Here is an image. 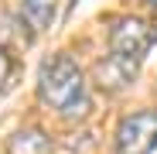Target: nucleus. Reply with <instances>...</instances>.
<instances>
[{
    "label": "nucleus",
    "mask_w": 157,
    "mask_h": 154,
    "mask_svg": "<svg viewBox=\"0 0 157 154\" xmlns=\"http://www.w3.org/2000/svg\"><path fill=\"white\" fill-rule=\"evenodd\" d=\"M38 96L44 106L58 110L62 116H82L89 110V93H86V79L82 69L75 65L72 55H51L41 72H38Z\"/></svg>",
    "instance_id": "f257e3e1"
},
{
    "label": "nucleus",
    "mask_w": 157,
    "mask_h": 154,
    "mask_svg": "<svg viewBox=\"0 0 157 154\" xmlns=\"http://www.w3.org/2000/svg\"><path fill=\"white\" fill-rule=\"evenodd\" d=\"M157 147V110H140L120 120L116 151L120 154H150Z\"/></svg>",
    "instance_id": "f03ea898"
},
{
    "label": "nucleus",
    "mask_w": 157,
    "mask_h": 154,
    "mask_svg": "<svg viewBox=\"0 0 157 154\" xmlns=\"http://www.w3.org/2000/svg\"><path fill=\"white\" fill-rule=\"evenodd\" d=\"M157 41V28H150L147 21L140 17H120L116 28L109 31V48L113 55H123V58H144L147 51L154 48Z\"/></svg>",
    "instance_id": "7ed1b4c3"
},
{
    "label": "nucleus",
    "mask_w": 157,
    "mask_h": 154,
    "mask_svg": "<svg viewBox=\"0 0 157 154\" xmlns=\"http://www.w3.org/2000/svg\"><path fill=\"white\" fill-rule=\"evenodd\" d=\"M96 72H99V86L102 89H123L137 75V62L133 58H123V55H109L106 62L96 65Z\"/></svg>",
    "instance_id": "20e7f679"
},
{
    "label": "nucleus",
    "mask_w": 157,
    "mask_h": 154,
    "mask_svg": "<svg viewBox=\"0 0 157 154\" xmlns=\"http://www.w3.org/2000/svg\"><path fill=\"white\" fill-rule=\"evenodd\" d=\"M55 7H58V0H24L21 4V17L28 21L34 31H48L51 21H55Z\"/></svg>",
    "instance_id": "39448f33"
},
{
    "label": "nucleus",
    "mask_w": 157,
    "mask_h": 154,
    "mask_svg": "<svg viewBox=\"0 0 157 154\" xmlns=\"http://www.w3.org/2000/svg\"><path fill=\"white\" fill-rule=\"evenodd\" d=\"M51 140L41 130H17L7 140V154H48Z\"/></svg>",
    "instance_id": "423d86ee"
},
{
    "label": "nucleus",
    "mask_w": 157,
    "mask_h": 154,
    "mask_svg": "<svg viewBox=\"0 0 157 154\" xmlns=\"http://www.w3.org/2000/svg\"><path fill=\"white\" fill-rule=\"evenodd\" d=\"M10 69H14V62L7 55V48H0V89H4V82L10 79Z\"/></svg>",
    "instance_id": "0eeeda50"
},
{
    "label": "nucleus",
    "mask_w": 157,
    "mask_h": 154,
    "mask_svg": "<svg viewBox=\"0 0 157 154\" xmlns=\"http://www.w3.org/2000/svg\"><path fill=\"white\" fill-rule=\"evenodd\" d=\"M144 4H154V7H157V0H144Z\"/></svg>",
    "instance_id": "6e6552de"
}]
</instances>
